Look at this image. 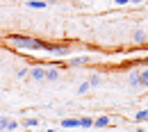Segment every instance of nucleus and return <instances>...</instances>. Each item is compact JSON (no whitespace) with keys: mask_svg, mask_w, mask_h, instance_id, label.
Wrapping results in <instances>:
<instances>
[{"mask_svg":"<svg viewBox=\"0 0 148 132\" xmlns=\"http://www.w3.org/2000/svg\"><path fill=\"white\" fill-rule=\"evenodd\" d=\"M132 41L134 43H146V32L144 30H134L132 32Z\"/></svg>","mask_w":148,"mask_h":132,"instance_id":"nucleus-6","label":"nucleus"},{"mask_svg":"<svg viewBox=\"0 0 148 132\" xmlns=\"http://www.w3.org/2000/svg\"><path fill=\"white\" fill-rule=\"evenodd\" d=\"M89 62H91V57H89V55L71 57V59H69V66H84V64H89Z\"/></svg>","mask_w":148,"mask_h":132,"instance_id":"nucleus-4","label":"nucleus"},{"mask_svg":"<svg viewBox=\"0 0 148 132\" xmlns=\"http://www.w3.org/2000/svg\"><path fill=\"white\" fill-rule=\"evenodd\" d=\"M89 84H91V87H100V84H103V77L100 75H91L89 77Z\"/></svg>","mask_w":148,"mask_h":132,"instance_id":"nucleus-14","label":"nucleus"},{"mask_svg":"<svg viewBox=\"0 0 148 132\" xmlns=\"http://www.w3.org/2000/svg\"><path fill=\"white\" fill-rule=\"evenodd\" d=\"M80 128H93V118H80Z\"/></svg>","mask_w":148,"mask_h":132,"instance_id":"nucleus-16","label":"nucleus"},{"mask_svg":"<svg viewBox=\"0 0 148 132\" xmlns=\"http://www.w3.org/2000/svg\"><path fill=\"white\" fill-rule=\"evenodd\" d=\"M128 82H130V87H139V71H130Z\"/></svg>","mask_w":148,"mask_h":132,"instance_id":"nucleus-10","label":"nucleus"},{"mask_svg":"<svg viewBox=\"0 0 148 132\" xmlns=\"http://www.w3.org/2000/svg\"><path fill=\"white\" fill-rule=\"evenodd\" d=\"M27 7H34V9H43V7H48L43 0H27Z\"/></svg>","mask_w":148,"mask_h":132,"instance_id":"nucleus-13","label":"nucleus"},{"mask_svg":"<svg viewBox=\"0 0 148 132\" xmlns=\"http://www.w3.org/2000/svg\"><path fill=\"white\" fill-rule=\"evenodd\" d=\"M30 75H32V80H39V82H41V80H46V68H43V66H32V68H30Z\"/></svg>","mask_w":148,"mask_h":132,"instance_id":"nucleus-3","label":"nucleus"},{"mask_svg":"<svg viewBox=\"0 0 148 132\" xmlns=\"http://www.w3.org/2000/svg\"><path fill=\"white\" fill-rule=\"evenodd\" d=\"M110 125V116H98L93 121V128H107Z\"/></svg>","mask_w":148,"mask_h":132,"instance_id":"nucleus-8","label":"nucleus"},{"mask_svg":"<svg viewBox=\"0 0 148 132\" xmlns=\"http://www.w3.org/2000/svg\"><path fill=\"white\" fill-rule=\"evenodd\" d=\"M89 89H91V84H89V82H82V84L77 87V94H80V96H84L87 91H89Z\"/></svg>","mask_w":148,"mask_h":132,"instance_id":"nucleus-15","label":"nucleus"},{"mask_svg":"<svg viewBox=\"0 0 148 132\" xmlns=\"http://www.w3.org/2000/svg\"><path fill=\"white\" fill-rule=\"evenodd\" d=\"M7 121H9L7 116H0V132H5V128H7Z\"/></svg>","mask_w":148,"mask_h":132,"instance_id":"nucleus-19","label":"nucleus"},{"mask_svg":"<svg viewBox=\"0 0 148 132\" xmlns=\"http://www.w3.org/2000/svg\"><path fill=\"white\" fill-rule=\"evenodd\" d=\"M139 87H148V68L139 71Z\"/></svg>","mask_w":148,"mask_h":132,"instance_id":"nucleus-9","label":"nucleus"},{"mask_svg":"<svg viewBox=\"0 0 148 132\" xmlns=\"http://www.w3.org/2000/svg\"><path fill=\"white\" fill-rule=\"evenodd\" d=\"M148 118V109H139L137 112V121H146Z\"/></svg>","mask_w":148,"mask_h":132,"instance_id":"nucleus-17","label":"nucleus"},{"mask_svg":"<svg viewBox=\"0 0 148 132\" xmlns=\"http://www.w3.org/2000/svg\"><path fill=\"white\" fill-rule=\"evenodd\" d=\"M43 53H48L53 57H64V55H69V46H55V43L43 41Z\"/></svg>","mask_w":148,"mask_h":132,"instance_id":"nucleus-2","label":"nucleus"},{"mask_svg":"<svg viewBox=\"0 0 148 132\" xmlns=\"http://www.w3.org/2000/svg\"><path fill=\"white\" fill-rule=\"evenodd\" d=\"M21 125H23V128H27V130H32V128H37V125H39V118H25Z\"/></svg>","mask_w":148,"mask_h":132,"instance_id":"nucleus-11","label":"nucleus"},{"mask_svg":"<svg viewBox=\"0 0 148 132\" xmlns=\"http://www.w3.org/2000/svg\"><path fill=\"white\" fill-rule=\"evenodd\" d=\"M25 132H32V130H25Z\"/></svg>","mask_w":148,"mask_h":132,"instance_id":"nucleus-23","label":"nucleus"},{"mask_svg":"<svg viewBox=\"0 0 148 132\" xmlns=\"http://www.w3.org/2000/svg\"><path fill=\"white\" fill-rule=\"evenodd\" d=\"M18 128H21V123H18V121L9 118V121H7V128H5V130H7V132H16Z\"/></svg>","mask_w":148,"mask_h":132,"instance_id":"nucleus-12","label":"nucleus"},{"mask_svg":"<svg viewBox=\"0 0 148 132\" xmlns=\"http://www.w3.org/2000/svg\"><path fill=\"white\" fill-rule=\"evenodd\" d=\"M62 128H80V118H62Z\"/></svg>","mask_w":148,"mask_h":132,"instance_id":"nucleus-7","label":"nucleus"},{"mask_svg":"<svg viewBox=\"0 0 148 132\" xmlns=\"http://www.w3.org/2000/svg\"><path fill=\"white\" fill-rule=\"evenodd\" d=\"M46 132H57V130H50V128H48V130H46Z\"/></svg>","mask_w":148,"mask_h":132,"instance_id":"nucleus-22","label":"nucleus"},{"mask_svg":"<svg viewBox=\"0 0 148 132\" xmlns=\"http://www.w3.org/2000/svg\"><path fill=\"white\" fill-rule=\"evenodd\" d=\"M16 75H18V80H25V77L30 75V68H21L18 73H16Z\"/></svg>","mask_w":148,"mask_h":132,"instance_id":"nucleus-18","label":"nucleus"},{"mask_svg":"<svg viewBox=\"0 0 148 132\" xmlns=\"http://www.w3.org/2000/svg\"><path fill=\"white\" fill-rule=\"evenodd\" d=\"M57 77H59V68H57V66H48V68H46V80L55 82Z\"/></svg>","mask_w":148,"mask_h":132,"instance_id":"nucleus-5","label":"nucleus"},{"mask_svg":"<svg viewBox=\"0 0 148 132\" xmlns=\"http://www.w3.org/2000/svg\"><path fill=\"white\" fill-rule=\"evenodd\" d=\"M146 121H148V118H146Z\"/></svg>","mask_w":148,"mask_h":132,"instance_id":"nucleus-24","label":"nucleus"},{"mask_svg":"<svg viewBox=\"0 0 148 132\" xmlns=\"http://www.w3.org/2000/svg\"><path fill=\"white\" fill-rule=\"evenodd\" d=\"M5 43L12 48H25V50H43V41L34 37H25V34H9L5 37Z\"/></svg>","mask_w":148,"mask_h":132,"instance_id":"nucleus-1","label":"nucleus"},{"mask_svg":"<svg viewBox=\"0 0 148 132\" xmlns=\"http://www.w3.org/2000/svg\"><path fill=\"white\" fill-rule=\"evenodd\" d=\"M130 2H132V5H141L144 0H130Z\"/></svg>","mask_w":148,"mask_h":132,"instance_id":"nucleus-21","label":"nucleus"},{"mask_svg":"<svg viewBox=\"0 0 148 132\" xmlns=\"http://www.w3.org/2000/svg\"><path fill=\"white\" fill-rule=\"evenodd\" d=\"M116 5H130V0H114Z\"/></svg>","mask_w":148,"mask_h":132,"instance_id":"nucleus-20","label":"nucleus"}]
</instances>
